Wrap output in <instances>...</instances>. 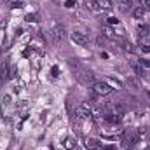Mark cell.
<instances>
[{
	"mask_svg": "<svg viewBox=\"0 0 150 150\" xmlns=\"http://www.w3.org/2000/svg\"><path fill=\"white\" fill-rule=\"evenodd\" d=\"M9 77H11V79H14V77H16V67H12V68H11V72H9Z\"/></svg>",
	"mask_w": 150,
	"mask_h": 150,
	"instance_id": "obj_26",
	"label": "cell"
},
{
	"mask_svg": "<svg viewBox=\"0 0 150 150\" xmlns=\"http://www.w3.org/2000/svg\"><path fill=\"white\" fill-rule=\"evenodd\" d=\"M70 38H72L74 44H79V45H86V44L89 42V40H87V35L82 33V32H74V33L70 35Z\"/></svg>",
	"mask_w": 150,
	"mask_h": 150,
	"instance_id": "obj_4",
	"label": "cell"
},
{
	"mask_svg": "<svg viewBox=\"0 0 150 150\" xmlns=\"http://www.w3.org/2000/svg\"><path fill=\"white\" fill-rule=\"evenodd\" d=\"M52 38H54V42H59V40H63V38L67 37V32H65V28L61 26V25H54V28H52Z\"/></svg>",
	"mask_w": 150,
	"mask_h": 150,
	"instance_id": "obj_3",
	"label": "cell"
},
{
	"mask_svg": "<svg viewBox=\"0 0 150 150\" xmlns=\"http://www.w3.org/2000/svg\"><path fill=\"white\" fill-rule=\"evenodd\" d=\"M68 65H70V68L74 70L75 74V79L82 84V86H89V84H94V75L91 70H87V68H84L79 61H75V59H68Z\"/></svg>",
	"mask_w": 150,
	"mask_h": 150,
	"instance_id": "obj_1",
	"label": "cell"
},
{
	"mask_svg": "<svg viewBox=\"0 0 150 150\" xmlns=\"http://www.w3.org/2000/svg\"><path fill=\"white\" fill-rule=\"evenodd\" d=\"M103 150H113V147H105Z\"/></svg>",
	"mask_w": 150,
	"mask_h": 150,
	"instance_id": "obj_28",
	"label": "cell"
},
{
	"mask_svg": "<svg viewBox=\"0 0 150 150\" xmlns=\"http://www.w3.org/2000/svg\"><path fill=\"white\" fill-rule=\"evenodd\" d=\"M25 4L21 2V0H14V2H11V9H21Z\"/></svg>",
	"mask_w": 150,
	"mask_h": 150,
	"instance_id": "obj_18",
	"label": "cell"
},
{
	"mask_svg": "<svg viewBox=\"0 0 150 150\" xmlns=\"http://www.w3.org/2000/svg\"><path fill=\"white\" fill-rule=\"evenodd\" d=\"M7 79H9V65H7V61H5V63L0 67V82L4 84Z\"/></svg>",
	"mask_w": 150,
	"mask_h": 150,
	"instance_id": "obj_7",
	"label": "cell"
},
{
	"mask_svg": "<svg viewBox=\"0 0 150 150\" xmlns=\"http://www.w3.org/2000/svg\"><path fill=\"white\" fill-rule=\"evenodd\" d=\"M120 11H122V12H129V11H131V4H129L127 0L120 2Z\"/></svg>",
	"mask_w": 150,
	"mask_h": 150,
	"instance_id": "obj_15",
	"label": "cell"
},
{
	"mask_svg": "<svg viewBox=\"0 0 150 150\" xmlns=\"http://www.w3.org/2000/svg\"><path fill=\"white\" fill-rule=\"evenodd\" d=\"M93 91L98 94V96H107V94H110L113 89L110 84H107V82H94L93 84Z\"/></svg>",
	"mask_w": 150,
	"mask_h": 150,
	"instance_id": "obj_2",
	"label": "cell"
},
{
	"mask_svg": "<svg viewBox=\"0 0 150 150\" xmlns=\"http://www.w3.org/2000/svg\"><path fill=\"white\" fill-rule=\"evenodd\" d=\"M126 110H127V107H126L124 103H115V105H113V113L122 115V113H126Z\"/></svg>",
	"mask_w": 150,
	"mask_h": 150,
	"instance_id": "obj_10",
	"label": "cell"
},
{
	"mask_svg": "<svg viewBox=\"0 0 150 150\" xmlns=\"http://www.w3.org/2000/svg\"><path fill=\"white\" fill-rule=\"evenodd\" d=\"M4 26H7V19L5 18H0V28H4Z\"/></svg>",
	"mask_w": 150,
	"mask_h": 150,
	"instance_id": "obj_27",
	"label": "cell"
},
{
	"mask_svg": "<svg viewBox=\"0 0 150 150\" xmlns=\"http://www.w3.org/2000/svg\"><path fill=\"white\" fill-rule=\"evenodd\" d=\"M119 42H120V45L124 47V51H127V52H133V51H134L133 45H131L129 42H126V40H119Z\"/></svg>",
	"mask_w": 150,
	"mask_h": 150,
	"instance_id": "obj_16",
	"label": "cell"
},
{
	"mask_svg": "<svg viewBox=\"0 0 150 150\" xmlns=\"http://www.w3.org/2000/svg\"><path fill=\"white\" fill-rule=\"evenodd\" d=\"M87 7H89L91 11H94V12H100V11H103L98 0H87Z\"/></svg>",
	"mask_w": 150,
	"mask_h": 150,
	"instance_id": "obj_8",
	"label": "cell"
},
{
	"mask_svg": "<svg viewBox=\"0 0 150 150\" xmlns=\"http://www.w3.org/2000/svg\"><path fill=\"white\" fill-rule=\"evenodd\" d=\"M86 150H91V149H86Z\"/></svg>",
	"mask_w": 150,
	"mask_h": 150,
	"instance_id": "obj_29",
	"label": "cell"
},
{
	"mask_svg": "<svg viewBox=\"0 0 150 150\" xmlns=\"http://www.w3.org/2000/svg\"><path fill=\"white\" fill-rule=\"evenodd\" d=\"M0 112H2V108H0Z\"/></svg>",
	"mask_w": 150,
	"mask_h": 150,
	"instance_id": "obj_30",
	"label": "cell"
},
{
	"mask_svg": "<svg viewBox=\"0 0 150 150\" xmlns=\"http://www.w3.org/2000/svg\"><path fill=\"white\" fill-rule=\"evenodd\" d=\"M142 4L143 5H140V7H143L145 11H150V0H142Z\"/></svg>",
	"mask_w": 150,
	"mask_h": 150,
	"instance_id": "obj_19",
	"label": "cell"
},
{
	"mask_svg": "<svg viewBox=\"0 0 150 150\" xmlns=\"http://www.w3.org/2000/svg\"><path fill=\"white\" fill-rule=\"evenodd\" d=\"M108 23L110 25H119V19L117 18H108Z\"/></svg>",
	"mask_w": 150,
	"mask_h": 150,
	"instance_id": "obj_25",
	"label": "cell"
},
{
	"mask_svg": "<svg viewBox=\"0 0 150 150\" xmlns=\"http://www.w3.org/2000/svg\"><path fill=\"white\" fill-rule=\"evenodd\" d=\"M133 70L136 72V75H140V77H143V75H145V68H143L140 63H133Z\"/></svg>",
	"mask_w": 150,
	"mask_h": 150,
	"instance_id": "obj_12",
	"label": "cell"
},
{
	"mask_svg": "<svg viewBox=\"0 0 150 150\" xmlns=\"http://www.w3.org/2000/svg\"><path fill=\"white\" fill-rule=\"evenodd\" d=\"M75 113H77L79 119H86V117H91V115H93V110L89 108V105H80V107L75 110Z\"/></svg>",
	"mask_w": 150,
	"mask_h": 150,
	"instance_id": "obj_5",
	"label": "cell"
},
{
	"mask_svg": "<svg viewBox=\"0 0 150 150\" xmlns=\"http://www.w3.org/2000/svg\"><path fill=\"white\" fill-rule=\"evenodd\" d=\"M51 74H52V77L56 79V77L59 75V68H58V67H52V68H51Z\"/></svg>",
	"mask_w": 150,
	"mask_h": 150,
	"instance_id": "obj_20",
	"label": "cell"
},
{
	"mask_svg": "<svg viewBox=\"0 0 150 150\" xmlns=\"http://www.w3.org/2000/svg\"><path fill=\"white\" fill-rule=\"evenodd\" d=\"M75 5H77L75 0H67V2H65V7H75Z\"/></svg>",
	"mask_w": 150,
	"mask_h": 150,
	"instance_id": "obj_22",
	"label": "cell"
},
{
	"mask_svg": "<svg viewBox=\"0 0 150 150\" xmlns=\"http://www.w3.org/2000/svg\"><path fill=\"white\" fill-rule=\"evenodd\" d=\"M127 84H129V86H134V87H140V86H138V82H136L134 79H131V77L127 79Z\"/></svg>",
	"mask_w": 150,
	"mask_h": 150,
	"instance_id": "obj_23",
	"label": "cell"
},
{
	"mask_svg": "<svg viewBox=\"0 0 150 150\" xmlns=\"http://www.w3.org/2000/svg\"><path fill=\"white\" fill-rule=\"evenodd\" d=\"M63 145H65L67 150H74L75 149V140L72 138V136H67V138L63 140Z\"/></svg>",
	"mask_w": 150,
	"mask_h": 150,
	"instance_id": "obj_9",
	"label": "cell"
},
{
	"mask_svg": "<svg viewBox=\"0 0 150 150\" xmlns=\"http://www.w3.org/2000/svg\"><path fill=\"white\" fill-rule=\"evenodd\" d=\"M98 145H100L98 140H94V138H89V140H87V149L94 150V149H98Z\"/></svg>",
	"mask_w": 150,
	"mask_h": 150,
	"instance_id": "obj_14",
	"label": "cell"
},
{
	"mask_svg": "<svg viewBox=\"0 0 150 150\" xmlns=\"http://www.w3.org/2000/svg\"><path fill=\"white\" fill-rule=\"evenodd\" d=\"M145 12H147V11H145L143 7H134V9H133V16H134L136 19H142V18L145 16Z\"/></svg>",
	"mask_w": 150,
	"mask_h": 150,
	"instance_id": "obj_11",
	"label": "cell"
},
{
	"mask_svg": "<svg viewBox=\"0 0 150 150\" xmlns=\"http://www.w3.org/2000/svg\"><path fill=\"white\" fill-rule=\"evenodd\" d=\"M100 2V5H101V9H105V11H110L113 5H112V2L110 0H98Z\"/></svg>",
	"mask_w": 150,
	"mask_h": 150,
	"instance_id": "obj_13",
	"label": "cell"
},
{
	"mask_svg": "<svg viewBox=\"0 0 150 150\" xmlns=\"http://www.w3.org/2000/svg\"><path fill=\"white\" fill-rule=\"evenodd\" d=\"M25 19H26L28 23H33V21H38V14H35V12H33V14H26V18H25Z\"/></svg>",
	"mask_w": 150,
	"mask_h": 150,
	"instance_id": "obj_17",
	"label": "cell"
},
{
	"mask_svg": "<svg viewBox=\"0 0 150 150\" xmlns=\"http://www.w3.org/2000/svg\"><path fill=\"white\" fill-rule=\"evenodd\" d=\"M140 65H142L143 68H145V67H147V68H150V59H140Z\"/></svg>",
	"mask_w": 150,
	"mask_h": 150,
	"instance_id": "obj_21",
	"label": "cell"
},
{
	"mask_svg": "<svg viewBox=\"0 0 150 150\" xmlns=\"http://www.w3.org/2000/svg\"><path fill=\"white\" fill-rule=\"evenodd\" d=\"M142 51L143 52H150V44H143L142 45Z\"/></svg>",
	"mask_w": 150,
	"mask_h": 150,
	"instance_id": "obj_24",
	"label": "cell"
},
{
	"mask_svg": "<svg viewBox=\"0 0 150 150\" xmlns=\"http://www.w3.org/2000/svg\"><path fill=\"white\" fill-rule=\"evenodd\" d=\"M103 117H105V120H107L108 124H119L122 115H119V113H105Z\"/></svg>",
	"mask_w": 150,
	"mask_h": 150,
	"instance_id": "obj_6",
	"label": "cell"
}]
</instances>
